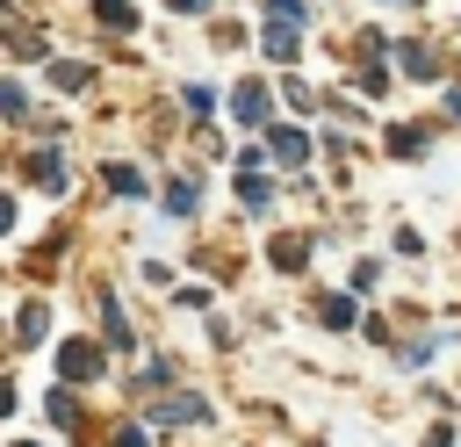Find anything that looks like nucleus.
Masks as SVG:
<instances>
[{
    "instance_id": "25",
    "label": "nucleus",
    "mask_w": 461,
    "mask_h": 447,
    "mask_svg": "<svg viewBox=\"0 0 461 447\" xmlns=\"http://www.w3.org/2000/svg\"><path fill=\"white\" fill-rule=\"evenodd\" d=\"M454 115H461V87H454Z\"/></svg>"
},
{
    "instance_id": "4",
    "label": "nucleus",
    "mask_w": 461,
    "mask_h": 447,
    "mask_svg": "<svg viewBox=\"0 0 461 447\" xmlns=\"http://www.w3.org/2000/svg\"><path fill=\"white\" fill-rule=\"evenodd\" d=\"M267 151H274L281 166H310V137L288 130V123H267Z\"/></svg>"
},
{
    "instance_id": "8",
    "label": "nucleus",
    "mask_w": 461,
    "mask_h": 447,
    "mask_svg": "<svg viewBox=\"0 0 461 447\" xmlns=\"http://www.w3.org/2000/svg\"><path fill=\"white\" fill-rule=\"evenodd\" d=\"M238 202H245V209H274V187H267V180L245 166V173H238Z\"/></svg>"
},
{
    "instance_id": "9",
    "label": "nucleus",
    "mask_w": 461,
    "mask_h": 447,
    "mask_svg": "<svg viewBox=\"0 0 461 447\" xmlns=\"http://www.w3.org/2000/svg\"><path fill=\"white\" fill-rule=\"evenodd\" d=\"M303 260H310V238H274V267L281 274H303Z\"/></svg>"
},
{
    "instance_id": "17",
    "label": "nucleus",
    "mask_w": 461,
    "mask_h": 447,
    "mask_svg": "<svg viewBox=\"0 0 461 447\" xmlns=\"http://www.w3.org/2000/svg\"><path fill=\"white\" fill-rule=\"evenodd\" d=\"M0 115L14 123V115H29V94H22V79H0Z\"/></svg>"
},
{
    "instance_id": "20",
    "label": "nucleus",
    "mask_w": 461,
    "mask_h": 447,
    "mask_svg": "<svg viewBox=\"0 0 461 447\" xmlns=\"http://www.w3.org/2000/svg\"><path fill=\"white\" fill-rule=\"evenodd\" d=\"M267 14H274V22H303L310 7H303V0H267Z\"/></svg>"
},
{
    "instance_id": "22",
    "label": "nucleus",
    "mask_w": 461,
    "mask_h": 447,
    "mask_svg": "<svg viewBox=\"0 0 461 447\" xmlns=\"http://www.w3.org/2000/svg\"><path fill=\"white\" fill-rule=\"evenodd\" d=\"M166 7H173V14H202L209 0H166Z\"/></svg>"
},
{
    "instance_id": "18",
    "label": "nucleus",
    "mask_w": 461,
    "mask_h": 447,
    "mask_svg": "<svg viewBox=\"0 0 461 447\" xmlns=\"http://www.w3.org/2000/svg\"><path fill=\"white\" fill-rule=\"evenodd\" d=\"M108 187H115V195H144V173H137V166H108Z\"/></svg>"
},
{
    "instance_id": "5",
    "label": "nucleus",
    "mask_w": 461,
    "mask_h": 447,
    "mask_svg": "<svg viewBox=\"0 0 461 447\" xmlns=\"http://www.w3.org/2000/svg\"><path fill=\"white\" fill-rule=\"evenodd\" d=\"M194 418H209L202 397H166V404H151V425H194Z\"/></svg>"
},
{
    "instance_id": "3",
    "label": "nucleus",
    "mask_w": 461,
    "mask_h": 447,
    "mask_svg": "<svg viewBox=\"0 0 461 447\" xmlns=\"http://www.w3.org/2000/svg\"><path fill=\"white\" fill-rule=\"evenodd\" d=\"M295 29H303V22H274V14H267V36H259V50H267L274 65H295V50H303V36H295Z\"/></svg>"
},
{
    "instance_id": "11",
    "label": "nucleus",
    "mask_w": 461,
    "mask_h": 447,
    "mask_svg": "<svg viewBox=\"0 0 461 447\" xmlns=\"http://www.w3.org/2000/svg\"><path fill=\"white\" fill-rule=\"evenodd\" d=\"M50 87H58V94H79V87H86V65H79V58H58V65H50Z\"/></svg>"
},
{
    "instance_id": "1",
    "label": "nucleus",
    "mask_w": 461,
    "mask_h": 447,
    "mask_svg": "<svg viewBox=\"0 0 461 447\" xmlns=\"http://www.w3.org/2000/svg\"><path fill=\"white\" fill-rule=\"evenodd\" d=\"M230 115H238L245 130H267V115H274L267 87H259V79H238V87H230Z\"/></svg>"
},
{
    "instance_id": "14",
    "label": "nucleus",
    "mask_w": 461,
    "mask_h": 447,
    "mask_svg": "<svg viewBox=\"0 0 461 447\" xmlns=\"http://www.w3.org/2000/svg\"><path fill=\"white\" fill-rule=\"evenodd\" d=\"M94 14H101V29H137V7L130 0H94Z\"/></svg>"
},
{
    "instance_id": "2",
    "label": "nucleus",
    "mask_w": 461,
    "mask_h": 447,
    "mask_svg": "<svg viewBox=\"0 0 461 447\" xmlns=\"http://www.w3.org/2000/svg\"><path fill=\"white\" fill-rule=\"evenodd\" d=\"M58 375H65V382H94V375H101V346H94V339H65V346H58Z\"/></svg>"
},
{
    "instance_id": "12",
    "label": "nucleus",
    "mask_w": 461,
    "mask_h": 447,
    "mask_svg": "<svg viewBox=\"0 0 461 447\" xmlns=\"http://www.w3.org/2000/svg\"><path fill=\"white\" fill-rule=\"evenodd\" d=\"M317 317H324L331 332H346V324H353L360 310H353V296H324V303H317Z\"/></svg>"
},
{
    "instance_id": "7",
    "label": "nucleus",
    "mask_w": 461,
    "mask_h": 447,
    "mask_svg": "<svg viewBox=\"0 0 461 447\" xmlns=\"http://www.w3.org/2000/svg\"><path fill=\"white\" fill-rule=\"evenodd\" d=\"M29 180H36L43 195H65V159H58V151H29Z\"/></svg>"
},
{
    "instance_id": "23",
    "label": "nucleus",
    "mask_w": 461,
    "mask_h": 447,
    "mask_svg": "<svg viewBox=\"0 0 461 447\" xmlns=\"http://www.w3.org/2000/svg\"><path fill=\"white\" fill-rule=\"evenodd\" d=\"M0 231H14V202L7 195H0Z\"/></svg>"
},
{
    "instance_id": "10",
    "label": "nucleus",
    "mask_w": 461,
    "mask_h": 447,
    "mask_svg": "<svg viewBox=\"0 0 461 447\" xmlns=\"http://www.w3.org/2000/svg\"><path fill=\"white\" fill-rule=\"evenodd\" d=\"M14 332H22V346H36V339L50 332V310H43V303H22V317H14Z\"/></svg>"
},
{
    "instance_id": "15",
    "label": "nucleus",
    "mask_w": 461,
    "mask_h": 447,
    "mask_svg": "<svg viewBox=\"0 0 461 447\" xmlns=\"http://www.w3.org/2000/svg\"><path fill=\"white\" fill-rule=\"evenodd\" d=\"M194 202H202L194 180H173V187H166V209H173V216H194Z\"/></svg>"
},
{
    "instance_id": "19",
    "label": "nucleus",
    "mask_w": 461,
    "mask_h": 447,
    "mask_svg": "<svg viewBox=\"0 0 461 447\" xmlns=\"http://www.w3.org/2000/svg\"><path fill=\"white\" fill-rule=\"evenodd\" d=\"M101 317H108V339H115V346H130V324H122V310H115V296L101 303Z\"/></svg>"
},
{
    "instance_id": "24",
    "label": "nucleus",
    "mask_w": 461,
    "mask_h": 447,
    "mask_svg": "<svg viewBox=\"0 0 461 447\" xmlns=\"http://www.w3.org/2000/svg\"><path fill=\"white\" fill-rule=\"evenodd\" d=\"M7 411H14V389H7V382H0V418H7Z\"/></svg>"
},
{
    "instance_id": "21",
    "label": "nucleus",
    "mask_w": 461,
    "mask_h": 447,
    "mask_svg": "<svg viewBox=\"0 0 461 447\" xmlns=\"http://www.w3.org/2000/svg\"><path fill=\"white\" fill-rule=\"evenodd\" d=\"M115 447H144V433H137V425H122V433H115Z\"/></svg>"
},
{
    "instance_id": "16",
    "label": "nucleus",
    "mask_w": 461,
    "mask_h": 447,
    "mask_svg": "<svg viewBox=\"0 0 461 447\" xmlns=\"http://www.w3.org/2000/svg\"><path fill=\"white\" fill-rule=\"evenodd\" d=\"M425 144H432V137H425V130H389V151H396V159H418V151H425Z\"/></svg>"
},
{
    "instance_id": "13",
    "label": "nucleus",
    "mask_w": 461,
    "mask_h": 447,
    "mask_svg": "<svg viewBox=\"0 0 461 447\" xmlns=\"http://www.w3.org/2000/svg\"><path fill=\"white\" fill-rule=\"evenodd\" d=\"M50 418H58L65 433L79 425V397H72V382H58V389H50Z\"/></svg>"
},
{
    "instance_id": "6",
    "label": "nucleus",
    "mask_w": 461,
    "mask_h": 447,
    "mask_svg": "<svg viewBox=\"0 0 461 447\" xmlns=\"http://www.w3.org/2000/svg\"><path fill=\"white\" fill-rule=\"evenodd\" d=\"M396 50V65L411 72V79H439V58H432V43H389Z\"/></svg>"
},
{
    "instance_id": "26",
    "label": "nucleus",
    "mask_w": 461,
    "mask_h": 447,
    "mask_svg": "<svg viewBox=\"0 0 461 447\" xmlns=\"http://www.w3.org/2000/svg\"><path fill=\"white\" fill-rule=\"evenodd\" d=\"M14 447H43V440H14Z\"/></svg>"
}]
</instances>
